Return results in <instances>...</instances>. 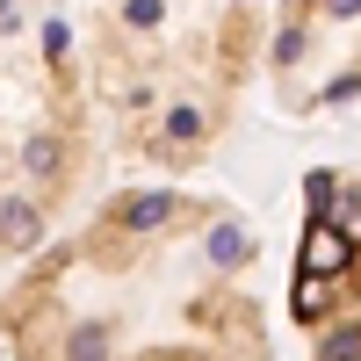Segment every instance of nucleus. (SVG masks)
Here are the masks:
<instances>
[{
  "label": "nucleus",
  "mask_w": 361,
  "mask_h": 361,
  "mask_svg": "<svg viewBox=\"0 0 361 361\" xmlns=\"http://www.w3.org/2000/svg\"><path fill=\"white\" fill-rule=\"evenodd\" d=\"M37 231H44V217L29 202H0V246H37Z\"/></svg>",
  "instance_id": "obj_3"
},
{
  "label": "nucleus",
  "mask_w": 361,
  "mask_h": 361,
  "mask_svg": "<svg viewBox=\"0 0 361 361\" xmlns=\"http://www.w3.org/2000/svg\"><path fill=\"white\" fill-rule=\"evenodd\" d=\"M296 318L325 354H361V188L347 173L311 180V238L296 260Z\"/></svg>",
  "instance_id": "obj_1"
},
{
  "label": "nucleus",
  "mask_w": 361,
  "mask_h": 361,
  "mask_svg": "<svg viewBox=\"0 0 361 361\" xmlns=\"http://www.w3.org/2000/svg\"><path fill=\"white\" fill-rule=\"evenodd\" d=\"M267 58H275L289 109L354 102L361 94V0H289Z\"/></svg>",
  "instance_id": "obj_2"
}]
</instances>
